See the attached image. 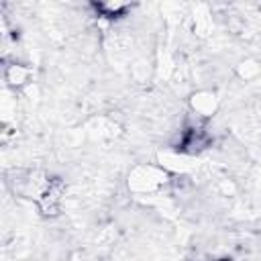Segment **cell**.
<instances>
[{"mask_svg":"<svg viewBox=\"0 0 261 261\" xmlns=\"http://www.w3.org/2000/svg\"><path fill=\"white\" fill-rule=\"evenodd\" d=\"M165 175L163 173H159L155 167H151V165H143V167H137L135 169V173H133V179H130V186L135 188V190H141V192H151V190H155V188H159L165 179H163Z\"/></svg>","mask_w":261,"mask_h":261,"instance_id":"1","label":"cell"},{"mask_svg":"<svg viewBox=\"0 0 261 261\" xmlns=\"http://www.w3.org/2000/svg\"><path fill=\"white\" fill-rule=\"evenodd\" d=\"M29 77H31V69L20 63H10L6 67V82L10 86H24L29 84Z\"/></svg>","mask_w":261,"mask_h":261,"instance_id":"2","label":"cell"},{"mask_svg":"<svg viewBox=\"0 0 261 261\" xmlns=\"http://www.w3.org/2000/svg\"><path fill=\"white\" fill-rule=\"evenodd\" d=\"M192 104H194V110H196L198 114L210 116L212 110H214V106H216V98H214L212 94H198V98L194 96Z\"/></svg>","mask_w":261,"mask_h":261,"instance_id":"3","label":"cell"}]
</instances>
